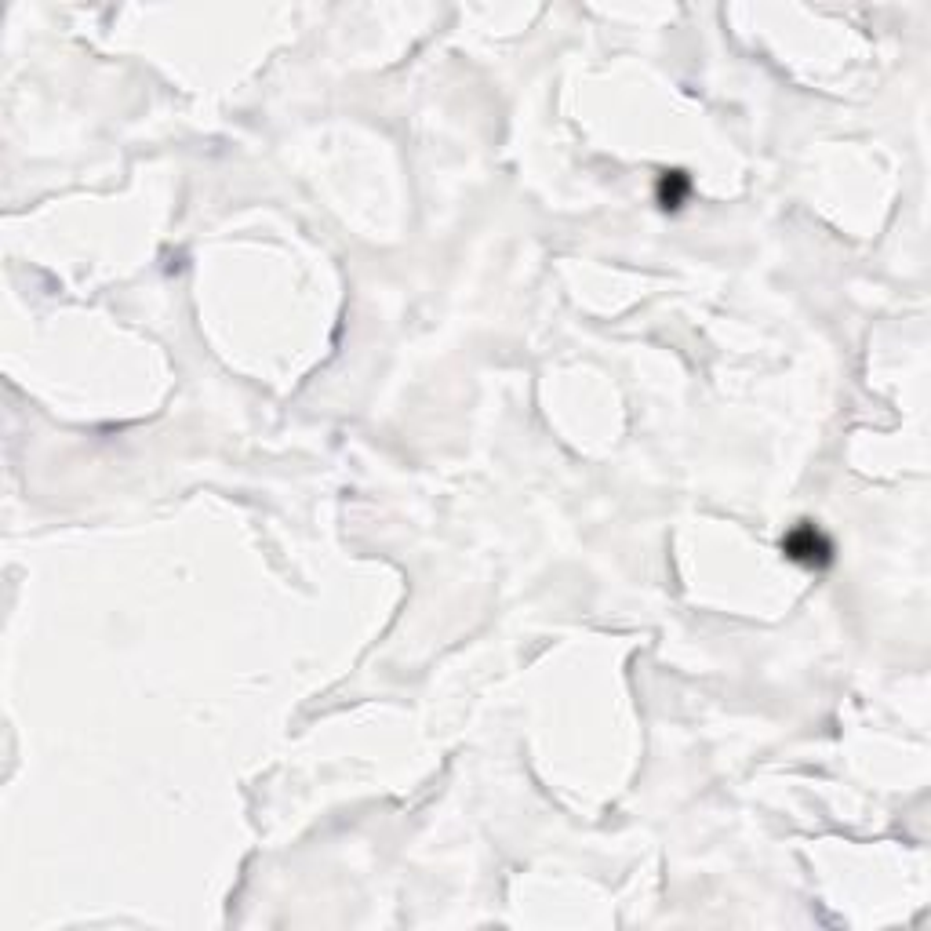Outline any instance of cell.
<instances>
[{"mask_svg":"<svg viewBox=\"0 0 931 931\" xmlns=\"http://www.w3.org/2000/svg\"><path fill=\"white\" fill-rule=\"evenodd\" d=\"M782 550H786V557H790V561L808 564V568H822V564H830V557H833L830 539H826V535H822L815 524H797V528L786 535Z\"/></svg>","mask_w":931,"mask_h":931,"instance_id":"6da1fadb","label":"cell"},{"mask_svg":"<svg viewBox=\"0 0 931 931\" xmlns=\"http://www.w3.org/2000/svg\"><path fill=\"white\" fill-rule=\"evenodd\" d=\"M688 193H691V182H688V175H684V171H666V175H662V182H659L662 208H681Z\"/></svg>","mask_w":931,"mask_h":931,"instance_id":"7a4b0ae2","label":"cell"}]
</instances>
